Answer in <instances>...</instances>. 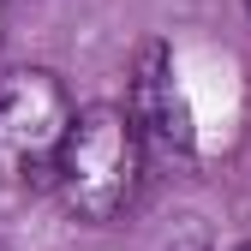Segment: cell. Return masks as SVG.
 Masks as SVG:
<instances>
[{
	"mask_svg": "<svg viewBox=\"0 0 251 251\" xmlns=\"http://www.w3.org/2000/svg\"><path fill=\"white\" fill-rule=\"evenodd\" d=\"M126 120L144 144V162L162 155V162H192L198 150V126H192V102L179 90V72H174V54L168 42H144L138 48V66H132V84H126Z\"/></svg>",
	"mask_w": 251,
	"mask_h": 251,
	"instance_id": "3",
	"label": "cell"
},
{
	"mask_svg": "<svg viewBox=\"0 0 251 251\" xmlns=\"http://www.w3.org/2000/svg\"><path fill=\"white\" fill-rule=\"evenodd\" d=\"M72 114H78V102L60 72L6 66L0 72V168L18 179H48Z\"/></svg>",
	"mask_w": 251,
	"mask_h": 251,
	"instance_id": "2",
	"label": "cell"
},
{
	"mask_svg": "<svg viewBox=\"0 0 251 251\" xmlns=\"http://www.w3.org/2000/svg\"><path fill=\"white\" fill-rule=\"evenodd\" d=\"M54 192L66 203L72 222L84 227H108L132 209L138 185H144V144L132 132L120 102H90L72 114L66 138H60V155H54Z\"/></svg>",
	"mask_w": 251,
	"mask_h": 251,
	"instance_id": "1",
	"label": "cell"
},
{
	"mask_svg": "<svg viewBox=\"0 0 251 251\" xmlns=\"http://www.w3.org/2000/svg\"><path fill=\"white\" fill-rule=\"evenodd\" d=\"M0 251H12V245H6V239H0Z\"/></svg>",
	"mask_w": 251,
	"mask_h": 251,
	"instance_id": "5",
	"label": "cell"
},
{
	"mask_svg": "<svg viewBox=\"0 0 251 251\" xmlns=\"http://www.w3.org/2000/svg\"><path fill=\"white\" fill-rule=\"evenodd\" d=\"M0 36H6V0H0Z\"/></svg>",
	"mask_w": 251,
	"mask_h": 251,
	"instance_id": "4",
	"label": "cell"
},
{
	"mask_svg": "<svg viewBox=\"0 0 251 251\" xmlns=\"http://www.w3.org/2000/svg\"><path fill=\"white\" fill-rule=\"evenodd\" d=\"M239 251H251V245H239Z\"/></svg>",
	"mask_w": 251,
	"mask_h": 251,
	"instance_id": "7",
	"label": "cell"
},
{
	"mask_svg": "<svg viewBox=\"0 0 251 251\" xmlns=\"http://www.w3.org/2000/svg\"><path fill=\"white\" fill-rule=\"evenodd\" d=\"M245 12H251V0H245Z\"/></svg>",
	"mask_w": 251,
	"mask_h": 251,
	"instance_id": "6",
	"label": "cell"
}]
</instances>
